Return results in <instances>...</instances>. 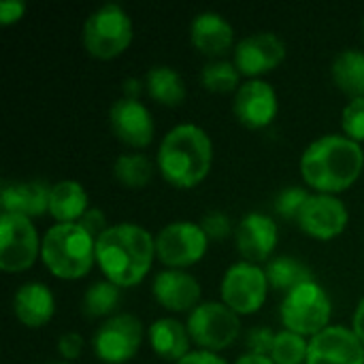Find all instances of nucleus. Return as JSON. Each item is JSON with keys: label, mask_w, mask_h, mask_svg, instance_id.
<instances>
[{"label": "nucleus", "mask_w": 364, "mask_h": 364, "mask_svg": "<svg viewBox=\"0 0 364 364\" xmlns=\"http://www.w3.org/2000/svg\"><path fill=\"white\" fill-rule=\"evenodd\" d=\"M143 324L132 314H115L96 331L92 346L94 354L105 364H124L132 360L143 343Z\"/></svg>", "instance_id": "nucleus-9"}, {"label": "nucleus", "mask_w": 364, "mask_h": 364, "mask_svg": "<svg viewBox=\"0 0 364 364\" xmlns=\"http://www.w3.org/2000/svg\"><path fill=\"white\" fill-rule=\"evenodd\" d=\"M190 38L203 55L222 60V55L235 45V30L224 15L215 11H203L190 23Z\"/></svg>", "instance_id": "nucleus-19"}, {"label": "nucleus", "mask_w": 364, "mask_h": 364, "mask_svg": "<svg viewBox=\"0 0 364 364\" xmlns=\"http://www.w3.org/2000/svg\"><path fill=\"white\" fill-rule=\"evenodd\" d=\"M119 299H122V294L115 284H111L109 279L96 282L87 288V292L81 301V309L87 318H107L115 311Z\"/></svg>", "instance_id": "nucleus-28"}, {"label": "nucleus", "mask_w": 364, "mask_h": 364, "mask_svg": "<svg viewBox=\"0 0 364 364\" xmlns=\"http://www.w3.org/2000/svg\"><path fill=\"white\" fill-rule=\"evenodd\" d=\"M113 177L128 190H143L154 177V164L143 154H124L113 162Z\"/></svg>", "instance_id": "nucleus-27"}, {"label": "nucleus", "mask_w": 364, "mask_h": 364, "mask_svg": "<svg viewBox=\"0 0 364 364\" xmlns=\"http://www.w3.org/2000/svg\"><path fill=\"white\" fill-rule=\"evenodd\" d=\"M13 314L28 328H43L55 314V299L41 282L23 284L13 296Z\"/></svg>", "instance_id": "nucleus-21"}, {"label": "nucleus", "mask_w": 364, "mask_h": 364, "mask_svg": "<svg viewBox=\"0 0 364 364\" xmlns=\"http://www.w3.org/2000/svg\"><path fill=\"white\" fill-rule=\"evenodd\" d=\"M307 364H364V346L352 328L328 326L309 341Z\"/></svg>", "instance_id": "nucleus-16"}, {"label": "nucleus", "mask_w": 364, "mask_h": 364, "mask_svg": "<svg viewBox=\"0 0 364 364\" xmlns=\"http://www.w3.org/2000/svg\"><path fill=\"white\" fill-rule=\"evenodd\" d=\"M43 239L30 218L2 213L0 215V269L4 273L28 271L41 256Z\"/></svg>", "instance_id": "nucleus-8"}, {"label": "nucleus", "mask_w": 364, "mask_h": 364, "mask_svg": "<svg viewBox=\"0 0 364 364\" xmlns=\"http://www.w3.org/2000/svg\"><path fill=\"white\" fill-rule=\"evenodd\" d=\"M341 128L348 139L360 143L364 141V96L352 98L341 113Z\"/></svg>", "instance_id": "nucleus-32"}, {"label": "nucleus", "mask_w": 364, "mask_h": 364, "mask_svg": "<svg viewBox=\"0 0 364 364\" xmlns=\"http://www.w3.org/2000/svg\"><path fill=\"white\" fill-rule=\"evenodd\" d=\"M26 2L23 0H4L0 2V23L2 26H11L15 21H19L26 15Z\"/></svg>", "instance_id": "nucleus-37"}, {"label": "nucleus", "mask_w": 364, "mask_h": 364, "mask_svg": "<svg viewBox=\"0 0 364 364\" xmlns=\"http://www.w3.org/2000/svg\"><path fill=\"white\" fill-rule=\"evenodd\" d=\"M309 196H311V194H309L305 188H301V186L284 188V190L277 194V198H275V211H277V215L284 218V220H296V222H299L301 211H303V207L307 205Z\"/></svg>", "instance_id": "nucleus-31"}, {"label": "nucleus", "mask_w": 364, "mask_h": 364, "mask_svg": "<svg viewBox=\"0 0 364 364\" xmlns=\"http://www.w3.org/2000/svg\"><path fill=\"white\" fill-rule=\"evenodd\" d=\"M200 228L205 230L209 241H224L230 237L232 232V222L226 213L222 211H211L207 215H203L200 220Z\"/></svg>", "instance_id": "nucleus-33"}, {"label": "nucleus", "mask_w": 364, "mask_h": 364, "mask_svg": "<svg viewBox=\"0 0 364 364\" xmlns=\"http://www.w3.org/2000/svg\"><path fill=\"white\" fill-rule=\"evenodd\" d=\"M154 296L168 311L192 314L200 305V284L188 271L166 269L154 279Z\"/></svg>", "instance_id": "nucleus-18"}, {"label": "nucleus", "mask_w": 364, "mask_h": 364, "mask_svg": "<svg viewBox=\"0 0 364 364\" xmlns=\"http://www.w3.org/2000/svg\"><path fill=\"white\" fill-rule=\"evenodd\" d=\"M269 286L264 269L247 260L237 262L222 277V303L237 316H252L264 305Z\"/></svg>", "instance_id": "nucleus-10"}, {"label": "nucleus", "mask_w": 364, "mask_h": 364, "mask_svg": "<svg viewBox=\"0 0 364 364\" xmlns=\"http://www.w3.org/2000/svg\"><path fill=\"white\" fill-rule=\"evenodd\" d=\"M49 213L58 224H77L87 213V192L75 179H62L49 190Z\"/></svg>", "instance_id": "nucleus-23"}, {"label": "nucleus", "mask_w": 364, "mask_h": 364, "mask_svg": "<svg viewBox=\"0 0 364 364\" xmlns=\"http://www.w3.org/2000/svg\"><path fill=\"white\" fill-rule=\"evenodd\" d=\"M177 364H228L224 358H220L218 354L213 352H203V350H196V352H190L186 358H181Z\"/></svg>", "instance_id": "nucleus-38"}, {"label": "nucleus", "mask_w": 364, "mask_h": 364, "mask_svg": "<svg viewBox=\"0 0 364 364\" xmlns=\"http://www.w3.org/2000/svg\"><path fill=\"white\" fill-rule=\"evenodd\" d=\"M109 124L117 141H122L128 147L143 149L154 141V132H156L154 117L149 109L139 100H130V98L115 100L109 111Z\"/></svg>", "instance_id": "nucleus-15"}, {"label": "nucleus", "mask_w": 364, "mask_h": 364, "mask_svg": "<svg viewBox=\"0 0 364 364\" xmlns=\"http://www.w3.org/2000/svg\"><path fill=\"white\" fill-rule=\"evenodd\" d=\"M279 316L286 331L314 339L331 326L333 303L318 282H309L284 296Z\"/></svg>", "instance_id": "nucleus-6"}, {"label": "nucleus", "mask_w": 364, "mask_h": 364, "mask_svg": "<svg viewBox=\"0 0 364 364\" xmlns=\"http://www.w3.org/2000/svg\"><path fill=\"white\" fill-rule=\"evenodd\" d=\"M307 354L309 343L305 337L290 333L286 328L275 335V343L271 350V358L275 364H303L307 363Z\"/></svg>", "instance_id": "nucleus-30"}, {"label": "nucleus", "mask_w": 364, "mask_h": 364, "mask_svg": "<svg viewBox=\"0 0 364 364\" xmlns=\"http://www.w3.org/2000/svg\"><path fill=\"white\" fill-rule=\"evenodd\" d=\"M188 333L198 350L215 354L237 341L241 333V322L239 316L224 303L207 301L190 314Z\"/></svg>", "instance_id": "nucleus-7"}, {"label": "nucleus", "mask_w": 364, "mask_h": 364, "mask_svg": "<svg viewBox=\"0 0 364 364\" xmlns=\"http://www.w3.org/2000/svg\"><path fill=\"white\" fill-rule=\"evenodd\" d=\"M275 335L271 328H252L247 335V350L250 354H260V356H271Z\"/></svg>", "instance_id": "nucleus-34"}, {"label": "nucleus", "mask_w": 364, "mask_h": 364, "mask_svg": "<svg viewBox=\"0 0 364 364\" xmlns=\"http://www.w3.org/2000/svg\"><path fill=\"white\" fill-rule=\"evenodd\" d=\"M235 364H275L273 363V358L271 356H260V354H245V356H241L239 360Z\"/></svg>", "instance_id": "nucleus-41"}, {"label": "nucleus", "mask_w": 364, "mask_h": 364, "mask_svg": "<svg viewBox=\"0 0 364 364\" xmlns=\"http://www.w3.org/2000/svg\"><path fill=\"white\" fill-rule=\"evenodd\" d=\"M209 239L200 224L173 222L164 226L156 237V256L168 269H188L200 262L207 254Z\"/></svg>", "instance_id": "nucleus-11"}, {"label": "nucleus", "mask_w": 364, "mask_h": 364, "mask_svg": "<svg viewBox=\"0 0 364 364\" xmlns=\"http://www.w3.org/2000/svg\"><path fill=\"white\" fill-rule=\"evenodd\" d=\"M286 58V43L275 32H256L241 38L235 47V66L241 75L258 79L275 70Z\"/></svg>", "instance_id": "nucleus-12"}, {"label": "nucleus", "mask_w": 364, "mask_h": 364, "mask_svg": "<svg viewBox=\"0 0 364 364\" xmlns=\"http://www.w3.org/2000/svg\"><path fill=\"white\" fill-rule=\"evenodd\" d=\"M331 73H333L335 85L343 94L352 98L364 96V51H358V49L341 51L335 58Z\"/></svg>", "instance_id": "nucleus-25"}, {"label": "nucleus", "mask_w": 364, "mask_h": 364, "mask_svg": "<svg viewBox=\"0 0 364 364\" xmlns=\"http://www.w3.org/2000/svg\"><path fill=\"white\" fill-rule=\"evenodd\" d=\"M277 94L271 83L262 79H250L241 83V87L235 92L232 111L235 117L252 130L267 128L275 115H277Z\"/></svg>", "instance_id": "nucleus-14"}, {"label": "nucleus", "mask_w": 364, "mask_h": 364, "mask_svg": "<svg viewBox=\"0 0 364 364\" xmlns=\"http://www.w3.org/2000/svg\"><path fill=\"white\" fill-rule=\"evenodd\" d=\"M364 151L360 143L341 136L326 134L307 145L301 156L303 181L318 194L346 192L363 175Z\"/></svg>", "instance_id": "nucleus-1"}, {"label": "nucleus", "mask_w": 364, "mask_h": 364, "mask_svg": "<svg viewBox=\"0 0 364 364\" xmlns=\"http://www.w3.org/2000/svg\"><path fill=\"white\" fill-rule=\"evenodd\" d=\"M363 32H364V21H363Z\"/></svg>", "instance_id": "nucleus-42"}, {"label": "nucleus", "mask_w": 364, "mask_h": 364, "mask_svg": "<svg viewBox=\"0 0 364 364\" xmlns=\"http://www.w3.org/2000/svg\"><path fill=\"white\" fill-rule=\"evenodd\" d=\"M235 241L247 262H264L277 247V224L264 213H247L237 226Z\"/></svg>", "instance_id": "nucleus-17"}, {"label": "nucleus", "mask_w": 364, "mask_h": 364, "mask_svg": "<svg viewBox=\"0 0 364 364\" xmlns=\"http://www.w3.org/2000/svg\"><path fill=\"white\" fill-rule=\"evenodd\" d=\"M83 337L79 333H64L60 339H58V352L62 358H66L68 363L70 360H77L81 354H83Z\"/></svg>", "instance_id": "nucleus-35"}, {"label": "nucleus", "mask_w": 364, "mask_h": 364, "mask_svg": "<svg viewBox=\"0 0 364 364\" xmlns=\"http://www.w3.org/2000/svg\"><path fill=\"white\" fill-rule=\"evenodd\" d=\"M145 90V81H141V79H136V77H130V79H126V83H124V98H130V100H139V96H141V92Z\"/></svg>", "instance_id": "nucleus-39"}, {"label": "nucleus", "mask_w": 364, "mask_h": 364, "mask_svg": "<svg viewBox=\"0 0 364 364\" xmlns=\"http://www.w3.org/2000/svg\"><path fill=\"white\" fill-rule=\"evenodd\" d=\"M81 41L92 58L113 60L130 47L132 21L119 4H102L85 19Z\"/></svg>", "instance_id": "nucleus-5"}, {"label": "nucleus", "mask_w": 364, "mask_h": 364, "mask_svg": "<svg viewBox=\"0 0 364 364\" xmlns=\"http://www.w3.org/2000/svg\"><path fill=\"white\" fill-rule=\"evenodd\" d=\"M350 222L348 207L333 194H311L301 211L299 226L305 235L318 241H331L339 237Z\"/></svg>", "instance_id": "nucleus-13"}, {"label": "nucleus", "mask_w": 364, "mask_h": 364, "mask_svg": "<svg viewBox=\"0 0 364 364\" xmlns=\"http://www.w3.org/2000/svg\"><path fill=\"white\" fill-rule=\"evenodd\" d=\"M81 228H85L94 239H98L109 226H107V218H105V213L100 211V209H87V213L77 222Z\"/></svg>", "instance_id": "nucleus-36"}, {"label": "nucleus", "mask_w": 364, "mask_h": 364, "mask_svg": "<svg viewBox=\"0 0 364 364\" xmlns=\"http://www.w3.org/2000/svg\"><path fill=\"white\" fill-rule=\"evenodd\" d=\"M158 171L175 188H194L211 171L213 143L196 124H179L168 130L158 147Z\"/></svg>", "instance_id": "nucleus-3"}, {"label": "nucleus", "mask_w": 364, "mask_h": 364, "mask_svg": "<svg viewBox=\"0 0 364 364\" xmlns=\"http://www.w3.org/2000/svg\"><path fill=\"white\" fill-rule=\"evenodd\" d=\"M149 346L166 363H179L190 354V333L179 320L160 318L149 326Z\"/></svg>", "instance_id": "nucleus-22"}, {"label": "nucleus", "mask_w": 364, "mask_h": 364, "mask_svg": "<svg viewBox=\"0 0 364 364\" xmlns=\"http://www.w3.org/2000/svg\"><path fill=\"white\" fill-rule=\"evenodd\" d=\"M156 239L136 224L109 226L96 239V264L117 288L141 284L151 271Z\"/></svg>", "instance_id": "nucleus-2"}, {"label": "nucleus", "mask_w": 364, "mask_h": 364, "mask_svg": "<svg viewBox=\"0 0 364 364\" xmlns=\"http://www.w3.org/2000/svg\"><path fill=\"white\" fill-rule=\"evenodd\" d=\"M41 258L58 279H81L96 262V239L79 224H55L43 237Z\"/></svg>", "instance_id": "nucleus-4"}, {"label": "nucleus", "mask_w": 364, "mask_h": 364, "mask_svg": "<svg viewBox=\"0 0 364 364\" xmlns=\"http://www.w3.org/2000/svg\"><path fill=\"white\" fill-rule=\"evenodd\" d=\"M264 273H267L269 284L275 290H282L286 294L296 290L303 284L316 282L314 275H311V269L307 264H303L301 260L292 258V256H277V258L269 260Z\"/></svg>", "instance_id": "nucleus-26"}, {"label": "nucleus", "mask_w": 364, "mask_h": 364, "mask_svg": "<svg viewBox=\"0 0 364 364\" xmlns=\"http://www.w3.org/2000/svg\"><path fill=\"white\" fill-rule=\"evenodd\" d=\"M64 364H68V363H64Z\"/></svg>", "instance_id": "nucleus-43"}, {"label": "nucleus", "mask_w": 364, "mask_h": 364, "mask_svg": "<svg viewBox=\"0 0 364 364\" xmlns=\"http://www.w3.org/2000/svg\"><path fill=\"white\" fill-rule=\"evenodd\" d=\"M145 92L164 107H179L186 100V83L171 66H154L145 75Z\"/></svg>", "instance_id": "nucleus-24"}, {"label": "nucleus", "mask_w": 364, "mask_h": 364, "mask_svg": "<svg viewBox=\"0 0 364 364\" xmlns=\"http://www.w3.org/2000/svg\"><path fill=\"white\" fill-rule=\"evenodd\" d=\"M49 186L43 181H13L4 183L0 192L2 213L41 218L49 213Z\"/></svg>", "instance_id": "nucleus-20"}, {"label": "nucleus", "mask_w": 364, "mask_h": 364, "mask_svg": "<svg viewBox=\"0 0 364 364\" xmlns=\"http://www.w3.org/2000/svg\"><path fill=\"white\" fill-rule=\"evenodd\" d=\"M239 77H241L239 68L235 66V62H228V60H211L200 70L203 87L209 92H215V94L237 92L241 87Z\"/></svg>", "instance_id": "nucleus-29"}, {"label": "nucleus", "mask_w": 364, "mask_h": 364, "mask_svg": "<svg viewBox=\"0 0 364 364\" xmlns=\"http://www.w3.org/2000/svg\"><path fill=\"white\" fill-rule=\"evenodd\" d=\"M352 331L356 333V337L363 341L364 346V299L358 303L356 311H354V318H352Z\"/></svg>", "instance_id": "nucleus-40"}]
</instances>
